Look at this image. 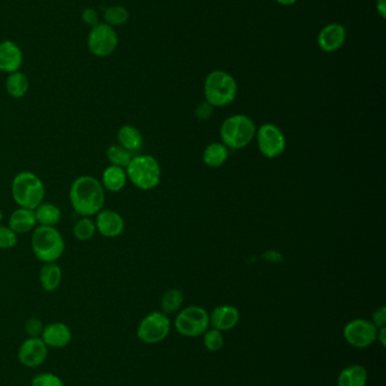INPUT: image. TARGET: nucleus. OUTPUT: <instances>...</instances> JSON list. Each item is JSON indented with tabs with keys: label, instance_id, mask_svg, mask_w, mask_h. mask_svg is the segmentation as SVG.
<instances>
[{
	"label": "nucleus",
	"instance_id": "393cba45",
	"mask_svg": "<svg viewBox=\"0 0 386 386\" xmlns=\"http://www.w3.org/2000/svg\"><path fill=\"white\" fill-rule=\"evenodd\" d=\"M30 83L26 75L21 72H12L9 74L6 81V90L9 95L14 99H22L29 92Z\"/></svg>",
	"mask_w": 386,
	"mask_h": 386
},
{
	"label": "nucleus",
	"instance_id": "ddd939ff",
	"mask_svg": "<svg viewBox=\"0 0 386 386\" xmlns=\"http://www.w3.org/2000/svg\"><path fill=\"white\" fill-rule=\"evenodd\" d=\"M347 40V30L340 23H331L324 26L317 36V45L322 51L332 54L343 47Z\"/></svg>",
	"mask_w": 386,
	"mask_h": 386
},
{
	"label": "nucleus",
	"instance_id": "a878e982",
	"mask_svg": "<svg viewBox=\"0 0 386 386\" xmlns=\"http://www.w3.org/2000/svg\"><path fill=\"white\" fill-rule=\"evenodd\" d=\"M97 233L95 223L91 217H81L72 226V235L79 242H88L92 240Z\"/></svg>",
	"mask_w": 386,
	"mask_h": 386
},
{
	"label": "nucleus",
	"instance_id": "72a5a7b5",
	"mask_svg": "<svg viewBox=\"0 0 386 386\" xmlns=\"http://www.w3.org/2000/svg\"><path fill=\"white\" fill-rule=\"evenodd\" d=\"M212 113H213V106H212L210 103L202 102L197 106L196 110H195V117L199 119V121H206L208 118L211 117Z\"/></svg>",
	"mask_w": 386,
	"mask_h": 386
},
{
	"label": "nucleus",
	"instance_id": "9b49d317",
	"mask_svg": "<svg viewBox=\"0 0 386 386\" xmlns=\"http://www.w3.org/2000/svg\"><path fill=\"white\" fill-rule=\"evenodd\" d=\"M378 330L371 321L356 319L344 326L343 337L353 347L366 348L376 341Z\"/></svg>",
	"mask_w": 386,
	"mask_h": 386
},
{
	"label": "nucleus",
	"instance_id": "2eb2a0df",
	"mask_svg": "<svg viewBox=\"0 0 386 386\" xmlns=\"http://www.w3.org/2000/svg\"><path fill=\"white\" fill-rule=\"evenodd\" d=\"M40 338L43 339L48 348L63 349L72 342V330L63 322H52L45 325L43 335Z\"/></svg>",
	"mask_w": 386,
	"mask_h": 386
},
{
	"label": "nucleus",
	"instance_id": "c85d7f7f",
	"mask_svg": "<svg viewBox=\"0 0 386 386\" xmlns=\"http://www.w3.org/2000/svg\"><path fill=\"white\" fill-rule=\"evenodd\" d=\"M103 17H105L106 24L109 25V26H121V25H124L128 21L130 13H128V10L125 7L112 6L106 9Z\"/></svg>",
	"mask_w": 386,
	"mask_h": 386
},
{
	"label": "nucleus",
	"instance_id": "4be33fe9",
	"mask_svg": "<svg viewBox=\"0 0 386 386\" xmlns=\"http://www.w3.org/2000/svg\"><path fill=\"white\" fill-rule=\"evenodd\" d=\"M36 223L39 226H52L56 227L61 219V210L59 207L52 202L43 201L34 209Z\"/></svg>",
	"mask_w": 386,
	"mask_h": 386
},
{
	"label": "nucleus",
	"instance_id": "4c0bfd02",
	"mask_svg": "<svg viewBox=\"0 0 386 386\" xmlns=\"http://www.w3.org/2000/svg\"><path fill=\"white\" fill-rule=\"evenodd\" d=\"M376 340L380 342V344L385 347V342H386V328H380V329L378 330V338Z\"/></svg>",
	"mask_w": 386,
	"mask_h": 386
},
{
	"label": "nucleus",
	"instance_id": "b1692460",
	"mask_svg": "<svg viewBox=\"0 0 386 386\" xmlns=\"http://www.w3.org/2000/svg\"><path fill=\"white\" fill-rule=\"evenodd\" d=\"M229 156V148L222 143H212L206 147L203 153V163L211 168H217L226 162Z\"/></svg>",
	"mask_w": 386,
	"mask_h": 386
},
{
	"label": "nucleus",
	"instance_id": "f257e3e1",
	"mask_svg": "<svg viewBox=\"0 0 386 386\" xmlns=\"http://www.w3.org/2000/svg\"><path fill=\"white\" fill-rule=\"evenodd\" d=\"M106 190L101 181L92 175H81L72 181L70 189L72 208L81 217H92L103 209Z\"/></svg>",
	"mask_w": 386,
	"mask_h": 386
},
{
	"label": "nucleus",
	"instance_id": "4468645a",
	"mask_svg": "<svg viewBox=\"0 0 386 386\" xmlns=\"http://www.w3.org/2000/svg\"><path fill=\"white\" fill-rule=\"evenodd\" d=\"M95 217L97 233L107 239L121 236L125 231V220L115 210L102 209Z\"/></svg>",
	"mask_w": 386,
	"mask_h": 386
},
{
	"label": "nucleus",
	"instance_id": "0eeeda50",
	"mask_svg": "<svg viewBox=\"0 0 386 386\" xmlns=\"http://www.w3.org/2000/svg\"><path fill=\"white\" fill-rule=\"evenodd\" d=\"M210 315L199 306H190L179 313L175 320V328L185 337H199L208 329Z\"/></svg>",
	"mask_w": 386,
	"mask_h": 386
},
{
	"label": "nucleus",
	"instance_id": "a211bd4d",
	"mask_svg": "<svg viewBox=\"0 0 386 386\" xmlns=\"http://www.w3.org/2000/svg\"><path fill=\"white\" fill-rule=\"evenodd\" d=\"M36 225L38 223H36L34 210L18 207L17 209L14 210L12 215L9 216L8 227L17 235L33 231Z\"/></svg>",
	"mask_w": 386,
	"mask_h": 386
},
{
	"label": "nucleus",
	"instance_id": "7c9ffc66",
	"mask_svg": "<svg viewBox=\"0 0 386 386\" xmlns=\"http://www.w3.org/2000/svg\"><path fill=\"white\" fill-rule=\"evenodd\" d=\"M31 386H65V383L58 375L43 371L34 375L31 380Z\"/></svg>",
	"mask_w": 386,
	"mask_h": 386
},
{
	"label": "nucleus",
	"instance_id": "6ab92c4d",
	"mask_svg": "<svg viewBox=\"0 0 386 386\" xmlns=\"http://www.w3.org/2000/svg\"><path fill=\"white\" fill-rule=\"evenodd\" d=\"M127 182H128V177H127L126 168H118L114 165L108 166L103 171L102 177H101L103 189L112 193H117L124 189Z\"/></svg>",
	"mask_w": 386,
	"mask_h": 386
},
{
	"label": "nucleus",
	"instance_id": "412c9836",
	"mask_svg": "<svg viewBox=\"0 0 386 386\" xmlns=\"http://www.w3.org/2000/svg\"><path fill=\"white\" fill-rule=\"evenodd\" d=\"M118 145L124 147L125 150L133 154L141 150L144 143L142 132L136 127L125 124L121 127L117 132Z\"/></svg>",
	"mask_w": 386,
	"mask_h": 386
},
{
	"label": "nucleus",
	"instance_id": "39448f33",
	"mask_svg": "<svg viewBox=\"0 0 386 386\" xmlns=\"http://www.w3.org/2000/svg\"><path fill=\"white\" fill-rule=\"evenodd\" d=\"M238 85L235 77L224 70L210 72L204 83L206 101L213 108H222L235 101Z\"/></svg>",
	"mask_w": 386,
	"mask_h": 386
},
{
	"label": "nucleus",
	"instance_id": "c756f323",
	"mask_svg": "<svg viewBox=\"0 0 386 386\" xmlns=\"http://www.w3.org/2000/svg\"><path fill=\"white\" fill-rule=\"evenodd\" d=\"M204 335V346L210 351H219L224 347V335L217 329L206 330Z\"/></svg>",
	"mask_w": 386,
	"mask_h": 386
},
{
	"label": "nucleus",
	"instance_id": "473e14b6",
	"mask_svg": "<svg viewBox=\"0 0 386 386\" xmlns=\"http://www.w3.org/2000/svg\"><path fill=\"white\" fill-rule=\"evenodd\" d=\"M43 321L38 318H30L25 322L24 331L29 338H40L43 335Z\"/></svg>",
	"mask_w": 386,
	"mask_h": 386
},
{
	"label": "nucleus",
	"instance_id": "f8f14e48",
	"mask_svg": "<svg viewBox=\"0 0 386 386\" xmlns=\"http://www.w3.org/2000/svg\"><path fill=\"white\" fill-rule=\"evenodd\" d=\"M49 348L41 338L25 339L18 349V362L27 369H38L48 358Z\"/></svg>",
	"mask_w": 386,
	"mask_h": 386
},
{
	"label": "nucleus",
	"instance_id": "aec40b11",
	"mask_svg": "<svg viewBox=\"0 0 386 386\" xmlns=\"http://www.w3.org/2000/svg\"><path fill=\"white\" fill-rule=\"evenodd\" d=\"M39 279L43 291L52 293L61 287L63 282V270L56 262L43 264L40 269Z\"/></svg>",
	"mask_w": 386,
	"mask_h": 386
},
{
	"label": "nucleus",
	"instance_id": "20e7f679",
	"mask_svg": "<svg viewBox=\"0 0 386 386\" xmlns=\"http://www.w3.org/2000/svg\"><path fill=\"white\" fill-rule=\"evenodd\" d=\"M256 126L245 114H235L228 118L220 128L222 144L230 150H242L251 144L256 135Z\"/></svg>",
	"mask_w": 386,
	"mask_h": 386
},
{
	"label": "nucleus",
	"instance_id": "dca6fc26",
	"mask_svg": "<svg viewBox=\"0 0 386 386\" xmlns=\"http://www.w3.org/2000/svg\"><path fill=\"white\" fill-rule=\"evenodd\" d=\"M23 63V54L17 45L13 41L0 43V70L12 74L18 72Z\"/></svg>",
	"mask_w": 386,
	"mask_h": 386
},
{
	"label": "nucleus",
	"instance_id": "423d86ee",
	"mask_svg": "<svg viewBox=\"0 0 386 386\" xmlns=\"http://www.w3.org/2000/svg\"><path fill=\"white\" fill-rule=\"evenodd\" d=\"M128 181L137 189L150 191L159 186L161 180V166L157 159L151 155H136L126 168Z\"/></svg>",
	"mask_w": 386,
	"mask_h": 386
},
{
	"label": "nucleus",
	"instance_id": "f3484780",
	"mask_svg": "<svg viewBox=\"0 0 386 386\" xmlns=\"http://www.w3.org/2000/svg\"><path fill=\"white\" fill-rule=\"evenodd\" d=\"M238 309L233 305L217 306L210 315V324L219 331H228L237 325L239 322Z\"/></svg>",
	"mask_w": 386,
	"mask_h": 386
},
{
	"label": "nucleus",
	"instance_id": "cd10ccee",
	"mask_svg": "<svg viewBox=\"0 0 386 386\" xmlns=\"http://www.w3.org/2000/svg\"><path fill=\"white\" fill-rule=\"evenodd\" d=\"M184 303V295L179 289H169L161 298V309L164 314H171L180 309Z\"/></svg>",
	"mask_w": 386,
	"mask_h": 386
},
{
	"label": "nucleus",
	"instance_id": "6e6552de",
	"mask_svg": "<svg viewBox=\"0 0 386 386\" xmlns=\"http://www.w3.org/2000/svg\"><path fill=\"white\" fill-rule=\"evenodd\" d=\"M170 320L163 312H152L146 315L137 328V338L146 344L162 341L169 335Z\"/></svg>",
	"mask_w": 386,
	"mask_h": 386
},
{
	"label": "nucleus",
	"instance_id": "2f4dec72",
	"mask_svg": "<svg viewBox=\"0 0 386 386\" xmlns=\"http://www.w3.org/2000/svg\"><path fill=\"white\" fill-rule=\"evenodd\" d=\"M18 243V235L8 226L0 225V250H9L15 248Z\"/></svg>",
	"mask_w": 386,
	"mask_h": 386
},
{
	"label": "nucleus",
	"instance_id": "7ed1b4c3",
	"mask_svg": "<svg viewBox=\"0 0 386 386\" xmlns=\"http://www.w3.org/2000/svg\"><path fill=\"white\" fill-rule=\"evenodd\" d=\"M12 195L18 207L34 210L45 201V186L33 172L22 171L13 179Z\"/></svg>",
	"mask_w": 386,
	"mask_h": 386
},
{
	"label": "nucleus",
	"instance_id": "e433bc0d",
	"mask_svg": "<svg viewBox=\"0 0 386 386\" xmlns=\"http://www.w3.org/2000/svg\"><path fill=\"white\" fill-rule=\"evenodd\" d=\"M376 10H378V15L385 19L386 18V0H378L376 1Z\"/></svg>",
	"mask_w": 386,
	"mask_h": 386
},
{
	"label": "nucleus",
	"instance_id": "f704fd0d",
	"mask_svg": "<svg viewBox=\"0 0 386 386\" xmlns=\"http://www.w3.org/2000/svg\"><path fill=\"white\" fill-rule=\"evenodd\" d=\"M82 19L84 21L85 24L90 25L91 27L97 26L99 23V15L97 10L93 8H86L84 12L82 13Z\"/></svg>",
	"mask_w": 386,
	"mask_h": 386
},
{
	"label": "nucleus",
	"instance_id": "bb28decb",
	"mask_svg": "<svg viewBox=\"0 0 386 386\" xmlns=\"http://www.w3.org/2000/svg\"><path fill=\"white\" fill-rule=\"evenodd\" d=\"M106 156L110 165L123 168H126L133 159V154L118 144L109 146Z\"/></svg>",
	"mask_w": 386,
	"mask_h": 386
},
{
	"label": "nucleus",
	"instance_id": "58836bf2",
	"mask_svg": "<svg viewBox=\"0 0 386 386\" xmlns=\"http://www.w3.org/2000/svg\"><path fill=\"white\" fill-rule=\"evenodd\" d=\"M275 1L282 5V6H291L293 3H296L298 0H275Z\"/></svg>",
	"mask_w": 386,
	"mask_h": 386
},
{
	"label": "nucleus",
	"instance_id": "1a4fd4ad",
	"mask_svg": "<svg viewBox=\"0 0 386 386\" xmlns=\"http://www.w3.org/2000/svg\"><path fill=\"white\" fill-rule=\"evenodd\" d=\"M257 146L258 150L266 159H277L286 150V137L284 132L273 123L262 124L256 130Z\"/></svg>",
	"mask_w": 386,
	"mask_h": 386
},
{
	"label": "nucleus",
	"instance_id": "ea45409f",
	"mask_svg": "<svg viewBox=\"0 0 386 386\" xmlns=\"http://www.w3.org/2000/svg\"><path fill=\"white\" fill-rule=\"evenodd\" d=\"M3 211H1V209H0V224H1V222H3Z\"/></svg>",
	"mask_w": 386,
	"mask_h": 386
},
{
	"label": "nucleus",
	"instance_id": "c9c22d12",
	"mask_svg": "<svg viewBox=\"0 0 386 386\" xmlns=\"http://www.w3.org/2000/svg\"><path fill=\"white\" fill-rule=\"evenodd\" d=\"M371 323L374 324L378 329L386 325V309L384 306H380V309L374 312Z\"/></svg>",
	"mask_w": 386,
	"mask_h": 386
},
{
	"label": "nucleus",
	"instance_id": "5701e85b",
	"mask_svg": "<svg viewBox=\"0 0 386 386\" xmlns=\"http://www.w3.org/2000/svg\"><path fill=\"white\" fill-rule=\"evenodd\" d=\"M369 374L362 365H351L340 373L338 386H366Z\"/></svg>",
	"mask_w": 386,
	"mask_h": 386
},
{
	"label": "nucleus",
	"instance_id": "f03ea898",
	"mask_svg": "<svg viewBox=\"0 0 386 386\" xmlns=\"http://www.w3.org/2000/svg\"><path fill=\"white\" fill-rule=\"evenodd\" d=\"M34 257L43 264L57 262L65 252L63 234L52 226H38L34 228L31 239Z\"/></svg>",
	"mask_w": 386,
	"mask_h": 386
},
{
	"label": "nucleus",
	"instance_id": "9d476101",
	"mask_svg": "<svg viewBox=\"0 0 386 386\" xmlns=\"http://www.w3.org/2000/svg\"><path fill=\"white\" fill-rule=\"evenodd\" d=\"M118 45V35L115 29L106 23L92 27L88 34V47L95 57L105 58L114 54Z\"/></svg>",
	"mask_w": 386,
	"mask_h": 386
}]
</instances>
